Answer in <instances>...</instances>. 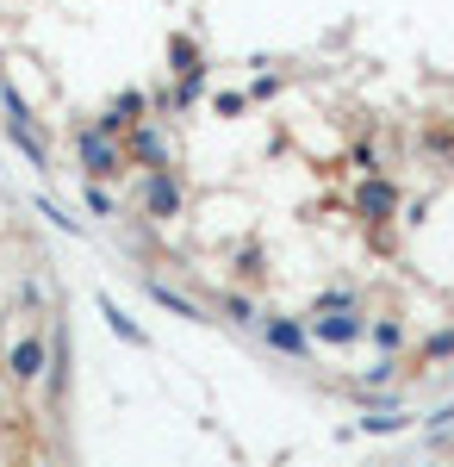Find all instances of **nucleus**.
Returning a JSON list of instances; mask_svg holds the SVG:
<instances>
[{
  "label": "nucleus",
  "mask_w": 454,
  "mask_h": 467,
  "mask_svg": "<svg viewBox=\"0 0 454 467\" xmlns=\"http://www.w3.org/2000/svg\"><path fill=\"white\" fill-rule=\"evenodd\" d=\"M237 275H262V250H237Z\"/></svg>",
  "instance_id": "nucleus-20"
},
{
  "label": "nucleus",
  "mask_w": 454,
  "mask_h": 467,
  "mask_svg": "<svg viewBox=\"0 0 454 467\" xmlns=\"http://www.w3.org/2000/svg\"><path fill=\"white\" fill-rule=\"evenodd\" d=\"M143 293H150L156 306H169L175 318H187V324H206V318H200V306H193V299H181V293L169 287V281H143Z\"/></svg>",
  "instance_id": "nucleus-11"
},
{
  "label": "nucleus",
  "mask_w": 454,
  "mask_h": 467,
  "mask_svg": "<svg viewBox=\"0 0 454 467\" xmlns=\"http://www.w3.org/2000/svg\"><path fill=\"white\" fill-rule=\"evenodd\" d=\"M312 343H324V349H349V343H361L367 337V318H361V306H343V312H312Z\"/></svg>",
  "instance_id": "nucleus-6"
},
{
  "label": "nucleus",
  "mask_w": 454,
  "mask_h": 467,
  "mask_svg": "<svg viewBox=\"0 0 454 467\" xmlns=\"http://www.w3.org/2000/svg\"><path fill=\"white\" fill-rule=\"evenodd\" d=\"M367 337H374L380 356H398V349H405V324H398V318H374V324H367Z\"/></svg>",
  "instance_id": "nucleus-12"
},
{
  "label": "nucleus",
  "mask_w": 454,
  "mask_h": 467,
  "mask_svg": "<svg viewBox=\"0 0 454 467\" xmlns=\"http://www.w3.org/2000/svg\"><path fill=\"white\" fill-rule=\"evenodd\" d=\"M398 206H405V193H398V181H386V175H361V187L349 193V213L361 224H392Z\"/></svg>",
  "instance_id": "nucleus-3"
},
{
  "label": "nucleus",
  "mask_w": 454,
  "mask_h": 467,
  "mask_svg": "<svg viewBox=\"0 0 454 467\" xmlns=\"http://www.w3.org/2000/svg\"><path fill=\"white\" fill-rule=\"evenodd\" d=\"M138 213L150 218V224H175V218L187 213V181H181L175 162H169V169H143V181H138Z\"/></svg>",
  "instance_id": "nucleus-1"
},
{
  "label": "nucleus",
  "mask_w": 454,
  "mask_h": 467,
  "mask_svg": "<svg viewBox=\"0 0 454 467\" xmlns=\"http://www.w3.org/2000/svg\"><path fill=\"white\" fill-rule=\"evenodd\" d=\"M75 169L88 181H112V175H125L131 162H125V144L119 138H106L100 125H81L75 131Z\"/></svg>",
  "instance_id": "nucleus-2"
},
{
  "label": "nucleus",
  "mask_w": 454,
  "mask_h": 467,
  "mask_svg": "<svg viewBox=\"0 0 454 467\" xmlns=\"http://www.w3.org/2000/svg\"><path fill=\"white\" fill-rule=\"evenodd\" d=\"M405 424H411L405 411H367V418H361V431H367V436H392V431H405Z\"/></svg>",
  "instance_id": "nucleus-15"
},
{
  "label": "nucleus",
  "mask_w": 454,
  "mask_h": 467,
  "mask_svg": "<svg viewBox=\"0 0 454 467\" xmlns=\"http://www.w3.org/2000/svg\"><path fill=\"white\" fill-rule=\"evenodd\" d=\"M224 318H237V324H262V306H255V299H243V293H224Z\"/></svg>",
  "instance_id": "nucleus-16"
},
{
  "label": "nucleus",
  "mask_w": 454,
  "mask_h": 467,
  "mask_svg": "<svg viewBox=\"0 0 454 467\" xmlns=\"http://www.w3.org/2000/svg\"><path fill=\"white\" fill-rule=\"evenodd\" d=\"M392 374H398V356H380L374 368H367V374H361V380H355V393H380Z\"/></svg>",
  "instance_id": "nucleus-13"
},
{
  "label": "nucleus",
  "mask_w": 454,
  "mask_h": 467,
  "mask_svg": "<svg viewBox=\"0 0 454 467\" xmlns=\"http://www.w3.org/2000/svg\"><path fill=\"white\" fill-rule=\"evenodd\" d=\"M169 69H175V81H206V50L193 44V32L169 37Z\"/></svg>",
  "instance_id": "nucleus-8"
},
{
  "label": "nucleus",
  "mask_w": 454,
  "mask_h": 467,
  "mask_svg": "<svg viewBox=\"0 0 454 467\" xmlns=\"http://www.w3.org/2000/svg\"><path fill=\"white\" fill-rule=\"evenodd\" d=\"M100 318L112 324V337H119V343H131V349H150V330H143L138 318H125V306H119V299H106V293H100Z\"/></svg>",
  "instance_id": "nucleus-10"
},
{
  "label": "nucleus",
  "mask_w": 454,
  "mask_h": 467,
  "mask_svg": "<svg viewBox=\"0 0 454 467\" xmlns=\"http://www.w3.org/2000/svg\"><path fill=\"white\" fill-rule=\"evenodd\" d=\"M262 343L274 349V356L286 361H312V330H305V318H280V312H262Z\"/></svg>",
  "instance_id": "nucleus-5"
},
{
  "label": "nucleus",
  "mask_w": 454,
  "mask_h": 467,
  "mask_svg": "<svg viewBox=\"0 0 454 467\" xmlns=\"http://www.w3.org/2000/svg\"><path fill=\"white\" fill-rule=\"evenodd\" d=\"M6 138L26 150V162H32L37 175H50V150H44V138H37V119H6Z\"/></svg>",
  "instance_id": "nucleus-9"
},
{
  "label": "nucleus",
  "mask_w": 454,
  "mask_h": 467,
  "mask_svg": "<svg viewBox=\"0 0 454 467\" xmlns=\"http://www.w3.org/2000/svg\"><path fill=\"white\" fill-rule=\"evenodd\" d=\"M449 356H454V324H449V330H436V337H429V343L418 349L423 368H436V361H449Z\"/></svg>",
  "instance_id": "nucleus-14"
},
{
  "label": "nucleus",
  "mask_w": 454,
  "mask_h": 467,
  "mask_svg": "<svg viewBox=\"0 0 454 467\" xmlns=\"http://www.w3.org/2000/svg\"><path fill=\"white\" fill-rule=\"evenodd\" d=\"M37 213L50 218V224H63L69 237H75V231H81V224H75V218H63V206H57V200H44V193H37Z\"/></svg>",
  "instance_id": "nucleus-19"
},
{
  "label": "nucleus",
  "mask_w": 454,
  "mask_h": 467,
  "mask_svg": "<svg viewBox=\"0 0 454 467\" xmlns=\"http://www.w3.org/2000/svg\"><path fill=\"white\" fill-rule=\"evenodd\" d=\"M44 467H50V462H44Z\"/></svg>",
  "instance_id": "nucleus-21"
},
{
  "label": "nucleus",
  "mask_w": 454,
  "mask_h": 467,
  "mask_svg": "<svg viewBox=\"0 0 454 467\" xmlns=\"http://www.w3.org/2000/svg\"><path fill=\"white\" fill-rule=\"evenodd\" d=\"M119 144H125V162H131V169H169V162H175L169 131H162V125H150V119H138Z\"/></svg>",
  "instance_id": "nucleus-4"
},
{
  "label": "nucleus",
  "mask_w": 454,
  "mask_h": 467,
  "mask_svg": "<svg viewBox=\"0 0 454 467\" xmlns=\"http://www.w3.org/2000/svg\"><path fill=\"white\" fill-rule=\"evenodd\" d=\"M44 368H50V343H44L37 330H26V337L6 349V374H13L19 387H32V380H44Z\"/></svg>",
  "instance_id": "nucleus-7"
},
{
  "label": "nucleus",
  "mask_w": 454,
  "mask_h": 467,
  "mask_svg": "<svg viewBox=\"0 0 454 467\" xmlns=\"http://www.w3.org/2000/svg\"><path fill=\"white\" fill-rule=\"evenodd\" d=\"M112 112H119L125 125H138V112H150V100H143L138 88H131V94H119V100H112Z\"/></svg>",
  "instance_id": "nucleus-18"
},
{
  "label": "nucleus",
  "mask_w": 454,
  "mask_h": 467,
  "mask_svg": "<svg viewBox=\"0 0 454 467\" xmlns=\"http://www.w3.org/2000/svg\"><path fill=\"white\" fill-rule=\"evenodd\" d=\"M81 200H88V213H94V218H112V193H106V181H88Z\"/></svg>",
  "instance_id": "nucleus-17"
}]
</instances>
